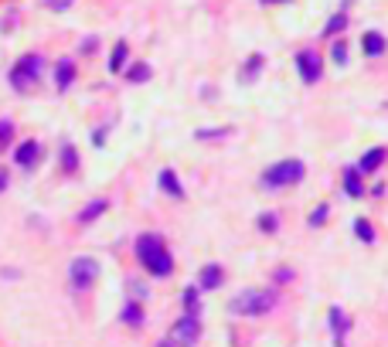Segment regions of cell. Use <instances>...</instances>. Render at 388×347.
Returning <instances> with one entry per match:
<instances>
[{
  "label": "cell",
  "mask_w": 388,
  "mask_h": 347,
  "mask_svg": "<svg viewBox=\"0 0 388 347\" xmlns=\"http://www.w3.org/2000/svg\"><path fill=\"white\" fill-rule=\"evenodd\" d=\"M272 307H276V293L272 290H242L229 303V310L235 317H266Z\"/></svg>",
  "instance_id": "3957f363"
},
{
  "label": "cell",
  "mask_w": 388,
  "mask_h": 347,
  "mask_svg": "<svg viewBox=\"0 0 388 347\" xmlns=\"http://www.w3.org/2000/svg\"><path fill=\"white\" fill-rule=\"evenodd\" d=\"M62 167H65V174H76L78 170V154H76V147H72V143H65V147H62Z\"/></svg>",
  "instance_id": "d6986e66"
},
{
  "label": "cell",
  "mask_w": 388,
  "mask_h": 347,
  "mask_svg": "<svg viewBox=\"0 0 388 347\" xmlns=\"http://www.w3.org/2000/svg\"><path fill=\"white\" fill-rule=\"evenodd\" d=\"M184 317H197V286L184 290Z\"/></svg>",
  "instance_id": "7402d4cb"
},
{
  "label": "cell",
  "mask_w": 388,
  "mask_h": 347,
  "mask_svg": "<svg viewBox=\"0 0 388 347\" xmlns=\"http://www.w3.org/2000/svg\"><path fill=\"white\" fill-rule=\"evenodd\" d=\"M297 72H300V78H303L307 85H317L320 75H324V62H320V55L310 51V48H303V51L297 55Z\"/></svg>",
  "instance_id": "52a82bcc"
},
{
  "label": "cell",
  "mask_w": 388,
  "mask_h": 347,
  "mask_svg": "<svg viewBox=\"0 0 388 347\" xmlns=\"http://www.w3.org/2000/svg\"><path fill=\"white\" fill-rule=\"evenodd\" d=\"M157 347H177V344H174V341L167 337V341H160V344H157Z\"/></svg>",
  "instance_id": "1f68e13d"
},
{
  "label": "cell",
  "mask_w": 388,
  "mask_h": 347,
  "mask_svg": "<svg viewBox=\"0 0 388 347\" xmlns=\"http://www.w3.org/2000/svg\"><path fill=\"white\" fill-rule=\"evenodd\" d=\"M197 337H201V320L197 317H181L174 323V330H170V341L177 347H194Z\"/></svg>",
  "instance_id": "8992f818"
},
{
  "label": "cell",
  "mask_w": 388,
  "mask_h": 347,
  "mask_svg": "<svg viewBox=\"0 0 388 347\" xmlns=\"http://www.w3.org/2000/svg\"><path fill=\"white\" fill-rule=\"evenodd\" d=\"M126 75H130V82H147L150 78V65H133Z\"/></svg>",
  "instance_id": "4316f807"
},
{
  "label": "cell",
  "mask_w": 388,
  "mask_h": 347,
  "mask_svg": "<svg viewBox=\"0 0 388 347\" xmlns=\"http://www.w3.org/2000/svg\"><path fill=\"white\" fill-rule=\"evenodd\" d=\"M385 160H388L385 147H371V150H364V154H361V160H358V170H361L364 177H368V174H378Z\"/></svg>",
  "instance_id": "9c48e42d"
},
{
  "label": "cell",
  "mask_w": 388,
  "mask_h": 347,
  "mask_svg": "<svg viewBox=\"0 0 388 347\" xmlns=\"http://www.w3.org/2000/svg\"><path fill=\"white\" fill-rule=\"evenodd\" d=\"M344 194H348L351 201L364 197V174L358 167H344Z\"/></svg>",
  "instance_id": "8fae6325"
},
{
  "label": "cell",
  "mask_w": 388,
  "mask_h": 347,
  "mask_svg": "<svg viewBox=\"0 0 388 347\" xmlns=\"http://www.w3.org/2000/svg\"><path fill=\"white\" fill-rule=\"evenodd\" d=\"M160 191H167L174 201H181L184 197V188L177 184V177H174V170L167 167V170H160Z\"/></svg>",
  "instance_id": "9a60e30c"
},
{
  "label": "cell",
  "mask_w": 388,
  "mask_h": 347,
  "mask_svg": "<svg viewBox=\"0 0 388 347\" xmlns=\"http://www.w3.org/2000/svg\"><path fill=\"white\" fill-rule=\"evenodd\" d=\"M136 259H140V266L150 272L154 279H167L174 272V259H170L164 238L154 235V231H147V235L136 238Z\"/></svg>",
  "instance_id": "6da1fadb"
},
{
  "label": "cell",
  "mask_w": 388,
  "mask_h": 347,
  "mask_svg": "<svg viewBox=\"0 0 388 347\" xmlns=\"http://www.w3.org/2000/svg\"><path fill=\"white\" fill-rule=\"evenodd\" d=\"M327 215H330V208H327V204H317V208L310 211V218H307V222H310V229H320V225L327 222Z\"/></svg>",
  "instance_id": "603a6c76"
},
{
  "label": "cell",
  "mask_w": 388,
  "mask_h": 347,
  "mask_svg": "<svg viewBox=\"0 0 388 347\" xmlns=\"http://www.w3.org/2000/svg\"><path fill=\"white\" fill-rule=\"evenodd\" d=\"M354 235H358L364 245H375V229H371L368 218H358V222H354Z\"/></svg>",
  "instance_id": "ac0fdd59"
},
{
  "label": "cell",
  "mask_w": 388,
  "mask_h": 347,
  "mask_svg": "<svg viewBox=\"0 0 388 347\" xmlns=\"http://www.w3.org/2000/svg\"><path fill=\"white\" fill-rule=\"evenodd\" d=\"M123 320H126V323H140V320H143V313H140L136 303H130V307L123 310Z\"/></svg>",
  "instance_id": "83f0119b"
},
{
  "label": "cell",
  "mask_w": 388,
  "mask_h": 347,
  "mask_svg": "<svg viewBox=\"0 0 388 347\" xmlns=\"http://www.w3.org/2000/svg\"><path fill=\"white\" fill-rule=\"evenodd\" d=\"M256 225H259V231L272 235V231L279 229V215H276V211H266V215H259V222H256Z\"/></svg>",
  "instance_id": "ffe728a7"
},
{
  "label": "cell",
  "mask_w": 388,
  "mask_h": 347,
  "mask_svg": "<svg viewBox=\"0 0 388 347\" xmlns=\"http://www.w3.org/2000/svg\"><path fill=\"white\" fill-rule=\"evenodd\" d=\"M14 160H17V167H24V170L38 167V160H41V143H38V140H24V143L17 147Z\"/></svg>",
  "instance_id": "30bf717a"
},
{
  "label": "cell",
  "mask_w": 388,
  "mask_h": 347,
  "mask_svg": "<svg viewBox=\"0 0 388 347\" xmlns=\"http://www.w3.org/2000/svg\"><path fill=\"white\" fill-rule=\"evenodd\" d=\"M72 78H76V62L72 58H62L58 62V89H69Z\"/></svg>",
  "instance_id": "2e32d148"
},
{
  "label": "cell",
  "mask_w": 388,
  "mask_h": 347,
  "mask_svg": "<svg viewBox=\"0 0 388 347\" xmlns=\"http://www.w3.org/2000/svg\"><path fill=\"white\" fill-rule=\"evenodd\" d=\"M106 208H109V201H106V197H96V201H89V204L78 211L76 222H78V225H92L99 215H106Z\"/></svg>",
  "instance_id": "5bb4252c"
},
{
  "label": "cell",
  "mask_w": 388,
  "mask_h": 347,
  "mask_svg": "<svg viewBox=\"0 0 388 347\" xmlns=\"http://www.w3.org/2000/svg\"><path fill=\"white\" fill-rule=\"evenodd\" d=\"M348 28V14L341 10V14H334L330 21H327V28H324V38H334V35H341Z\"/></svg>",
  "instance_id": "e0dca14e"
},
{
  "label": "cell",
  "mask_w": 388,
  "mask_h": 347,
  "mask_svg": "<svg viewBox=\"0 0 388 347\" xmlns=\"http://www.w3.org/2000/svg\"><path fill=\"white\" fill-rule=\"evenodd\" d=\"M123 65H126V41H119L116 48H113V58H109V69L113 72H123Z\"/></svg>",
  "instance_id": "44dd1931"
},
{
  "label": "cell",
  "mask_w": 388,
  "mask_h": 347,
  "mask_svg": "<svg viewBox=\"0 0 388 347\" xmlns=\"http://www.w3.org/2000/svg\"><path fill=\"white\" fill-rule=\"evenodd\" d=\"M44 3H48L51 10H69V7H72V0H44Z\"/></svg>",
  "instance_id": "f546056e"
},
{
  "label": "cell",
  "mask_w": 388,
  "mask_h": 347,
  "mask_svg": "<svg viewBox=\"0 0 388 347\" xmlns=\"http://www.w3.org/2000/svg\"><path fill=\"white\" fill-rule=\"evenodd\" d=\"M307 177V163L303 160H297V157H290V160H279V163H272L263 170V188H293V184H300Z\"/></svg>",
  "instance_id": "7a4b0ae2"
},
{
  "label": "cell",
  "mask_w": 388,
  "mask_h": 347,
  "mask_svg": "<svg viewBox=\"0 0 388 347\" xmlns=\"http://www.w3.org/2000/svg\"><path fill=\"white\" fill-rule=\"evenodd\" d=\"M225 283V269L222 266H215V263H208L201 276H197V290H218Z\"/></svg>",
  "instance_id": "7c38bea8"
},
{
  "label": "cell",
  "mask_w": 388,
  "mask_h": 347,
  "mask_svg": "<svg viewBox=\"0 0 388 347\" xmlns=\"http://www.w3.org/2000/svg\"><path fill=\"white\" fill-rule=\"evenodd\" d=\"M293 279V269H276V283H290Z\"/></svg>",
  "instance_id": "4dcf8cb0"
},
{
  "label": "cell",
  "mask_w": 388,
  "mask_h": 347,
  "mask_svg": "<svg viewBox=\"0 0 388 347\" xmlns=\"http://www.w3.org/2000/svg\"><path fill=\"white\" fill-rule=\"evenodd\" d=\"M330 58H334L337 65H344V62H348V44H344V41H334V44H330Z\"/></svg>",
  "instance_id": "d4e9b609"
},
{
  "label": "cell",
  "mask_w": 388,
  "mask_h": 347,
  "mask_svg": "<svg viewBox=\"0 0 388 347\" xmlns=\"http://www.w3.org/2000/svg\"><path fill=\"white\" fill-rule=\"evenodd\" d=\"M259 72H263V55H252V58H249V65H245V82H252V78L259 75Z\"/></svg>",
  "instance_id": "cb8c5ba5"
},
{
  "label": "cell",
  "mask_w": 388,
  "mask_h": 347,
  "mask_svg": "<svg viewBox=\"0 0 388 347\" xmlns=\"http://www.w3.org/2000/svg\"><path fill=\"white\" fill-rule=\"evenodd\" d=\"M327 323H330V334H334L337 347H344V337H348V330H351V317L341 307H330V313H327Z\"/></svg>",
  "instance_id": "ba28073f"
},
{
  "label": "cell",
  "mask_w": 388,
  "mask_h": 347,
  "mask_svg": "<svg viewBox=\"0 0 388 347\" xmlns=\"http://www.w3.org/2000/svg\"><path fill=\"white\" fill-rule=\"evenodd\" d=\"M10 140H14V123H10V119H0V150H3Z\"/></svg>",
  "instance_id": "484cf974"
},
{
  "label": "cell",
  "mask_w": 388,
  "mask_h": 347,
  "mask_svg": "<svg viewBox=\"0 0 388 347\" xmlns=\"http://www.w3.org/2000/svg\"><path fill=\"white\" fill-rule=\"evenodd\" d=\"M69 279H72V290H92L96 279H99V263L89 259V256H78L69 266Z\"/></svg>",
  "instance_id": "5b68a950"
},
{
  "label": "cell",
  "mask_w": 388,
  "mask_h": 347,
  "mask_svg": "<svg viewBox=\"0 0 388 347\" xmlns=\"http://www.w3.org/2000/svg\"><path fill=\"white\" fill-rule=\"evenodd\" d=\"M41 72H44V58H41V55H24V58L10 69V85H14L17 92H28V89L41 78Z\"/></svg>",
  "instance_id": "277c9868"
},
{
  "label": "cell",
  "mask_w": 388,
  "mask_h": 347,
  "mask_svg": "<svg viewBox=\"0 0 388 347\" xmlns=\"http://www.w3.org/2000/svg\"><path fill=\"white\" fill-rule=\"evenodd\" d=\"M232 130L225 126V130H197V140H218V136H229Z\"/></svg>",
  "instance_id": "f1b7e54d"
},
{
  "label": "cell",
  "mask_w": 388,
  "mask_h": 347,
  "mask_svg": "<svg viewBox=\"0 0 388 347\" xmlns=\"http://www.w3.org/2000/svg\"><path fill=\"white\" fill-rule=\"evenodd\" d=\"M388 41L382 31H364V38H361V51L368 55V58H378V55H385Z\"/></svg>",
  "instance_id": "4fadbf2b"
},
{
  "label": "cell",
  "mask_w": 388,
  "mask_h": 347,
  "mask_svg": "<svg viewBox=\"0 0 388 347\" xmlns=\"http://www.w3.org/2000/svg\"><path fill=\"white\" fill-rule=\"evenodd\" d=\"M3 188H7V174H0V191H3Z\"/></svg>",
  "instance_id": "d6a6232c"
},
{
  "label": "cell",
  "mask_w": 388,
  "mask_h": 347,
  "mask_svg": "<svg viewBox=\"0 0 388 347\" xmlns=\"http://www.w3.org/2000/svg\"><path fill=\"white\" fill-rule=\"evenodd\" d=\"M263 3H283V0H263Z\"/></svg>",
  "instance_id": "836d02e7"
}]
</instances>
